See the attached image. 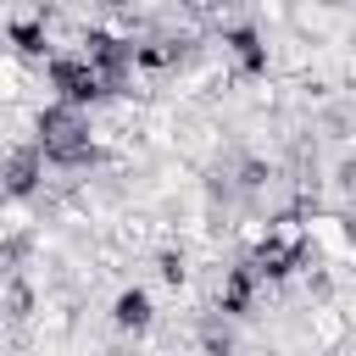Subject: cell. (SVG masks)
Instances as JSON below:
<instances>
[{"instance_id": "cell-1", "label": "cell", "mask_w": 356, "mask_h": 356, "mask_svg": "<svg viewBox=\"0 0 356 356\" xmlns=\"http://www.w3.org/2000/svg\"><path fill=\"white\" fill-rule=\"evenodd\" d=\"M39 150L56 161H78L89 150V122L78 117V106H50L39 117Z\"/></svg>"}, {"instance_id": "cell-2", "label": "cell", "mask_w": 356, "mask_h": 356, "mask_svg": "<svg viewBox=\"0 0 356 356\" xmlns=\"http://www.w3.org/2000/svg\"><path fill=\"white\" fill-rule=\"evenodd\" d=\"M50 78H56V89H61V100H67V106L95 100V95H100V83H106L89 61H56V67H50Z\"/></svg>"}, {"instance_id": "cell-3", "label": "cell", "mask_w": 356, "mask_h": 356, "mask_svg": "<svg viewBox=\"0 0 356 356\" xmlns=\"http://www.w3.org/2000/svg\"><path fill=\"white\" fill-rule=\"evenodd\" d=\"M39 156H44V150H17V156L6 161V189L28 195V189H33V178H39Z\"/></svg>"}, {"instance_id": "cell-4", "label": "cell", "mask_w": 356, "mask_h": 356, "mask_svg": "<svg viewBox=\"0 0 356 356\" xmlns=\"http://www.w3.org/2000/svg\"><path fill=\"white\" fill-rule=\"evenodd\" d=\"M145 317H150V306H145V295H139V289L117 300V323H122V328H139Z\"/></svg>"}, {"instance_id": "cell-5", "label": "cell", "mask_w": 356, "mask_h": 356, "mask_svg": "<svg viewBox=\"0 0 356 356\" xmlns=\"http://www.w3.org/2000/svg\"><path fill=\"white\" fill-rule=\"evenodd\" d=\"M228 44H234V56H239L245 67H256V61H261V50H256V33H245V28H239V33H228Z\"/></svg>"}, {"instance_id": "cell-6", "label": "cell", "mask_w": 356, "mask_h": 356, "mask_svg": "<svg viewBox=\"0 0 356 356\" xmlns=\"http://www.w3.org/2000/svg\"><path fill=\"white\" fill-rule=\"evenodd\" d=\"M106 6H122V0H106Z\"/></svg>"}]
</instances>
